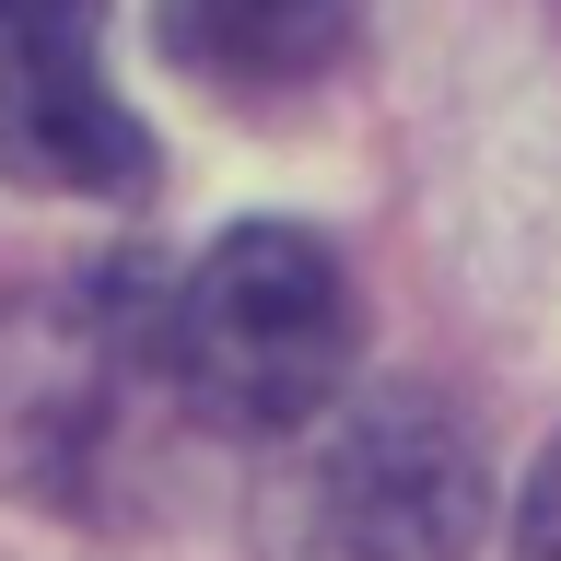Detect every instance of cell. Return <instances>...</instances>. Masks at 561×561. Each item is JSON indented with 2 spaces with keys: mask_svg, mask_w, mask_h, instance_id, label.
Wrapping results in <instances>:
<instances>
[{
  "mask_svg": "<svg viewBox=\"0 0 561 561\" xmlns=\"http://www.w3.org/2000/svg\"><path fill=\"white\" fill-rule=\"evenodd\" d=\"M175 398L222 433H316L351 375V270L305 222H234L164 305Z\"/></svg>",
  "mask_w": 561,
  "mask_h": 561,
  "instance_id": "1",
  "label": "cell"
},
{
  "mask_svg": "<svg viewBox=\"0 0 561 561\" xmlns=\"http://www.w3.org/2000/svg\"><path fill=\"white\" fill-rule=\"evenodd\" d=\"M491 526V456L445 398H363L305 456V538L328 561H468Z\"/></svg>",
  "mask_w": 561,
  "mask_h": 561,
  "instance_id": "2",
  "label": "cell"
},
{
  "mask_svg": "<svg viewBox=\"0 0 561 561\" xmlns=\"http://www.w3.org/2000/svg\"><path fill=\"white\" fill-rule=\"evenodd\" d=\"M0 175L59 199L152 187V140L105 82V0H0Z\"/></svg>",
  "mask_w": 561,
  "mask_h": 561,
  "instance_id": "3",
  "label": "cell"
},
{
  "mask_svg": "<svg viewBox=\"0 0 561 561\" xmlns=\"http://www.w3.org/2000/svg\"><path fill=\"white\" fill-rule=\"evenodd\" d=\"M164 47L210 94H305L351 47V0H164Z\"/></svg>",
  "mask_w": 561,
  "mask_h": 561,
  "instance_id": "4",
  "label": "cell"
},
{
  "mask_svg": "<svg viewBox=\"0 0 561 561\" xmlns=\"http://www.w3.org/2000/svg\"><path fill=\"white\" fill-rule=\"evenodd\" d=\"M515 561H561V445L526 468V503H515Z\"/></svg>",
  "mask_w": 561,
  "mask_h": 561,
  "instance_id": "5",
  "label": "cell"
}]
</instances>
